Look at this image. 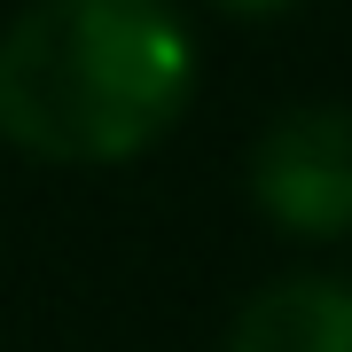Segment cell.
<instances>
[{"label":"cell","instance_id":"1","mask_svg":"<svg viewBox=\"0 0 352 352\" xmlns=\"http://www.w3.org/2000/svg\"><path fill=\"white\" fill-rule=\"evenodd\" d=\"M196 39L173 0H32L0 32V141L47 164H126L180 126Z\"/></svg>","mask_w":352,"mask_h":352},{"label":"cell","instance_id":"2","mask_svg":"<svg viewBox=\"0 0 352 352\" xmlns=\"http://www.w3.org/2000/svg\"><path fill=\"white\" fill-rule=\"evenodd\" d=\"M251 196L289 235H352V102L282 110L251 149Z\"/></svg>","mask_w":352,"mask_h":352},{"label":"cell","instance_id":"3","mask_svg":"<svg viewBox=\"0 0 352 352\" xmlns=\"http://www.w3.org/2000/svg\"><path fill=\"white\" fill-rule=\"evenodd\" d=\"M219 352H352V282L344 274H282L227 321Z\"/></svg>","mask_w":352,"mask_h":352},{"label":"cell","instance_id":"4","mask_svg":"<svg viewBox=\"0 0 352 352\" xmlns=\"http://www.w3.org/2000/svg\"><path fill=\"white\" fill-rule=\"evenodd\" d=\"M212 8H227V16H289L298 0H212Z\"/></svg>","mask_w":352,"mask_h":352}]
</instances>
